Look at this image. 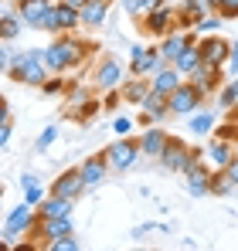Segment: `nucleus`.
Instances as JSON below:
<instances>
[{
  "label": "nucleus",
  "instance_id": "nucleus-22",
  "mask_svg": "<svg viewBox=\"0 0 238 251\" xmlns=\"http://www.w3.org/2000/svg\"><path fill=\"white\" fill-rule=\"evenodd\" d=\"M51 7V0H17V14L24 17V24L38 27V21L44 17V10Z\"/></svg>",
  "mask_w": 238,
  "mask_h": 251
},
{
  "label": "nucleus",
  "instance_id": "nucleus-6",
  "mask_svg": "<svg viewBox=\"0 0 238 251\" xmlns=\"http://www.w3.org/2000/svg\"><path fill=\"white\" fill-rule=\"evenodd\" d=\"M194 160H201V153H198V150H187L180 139H170L167 150L160 153V163H163V167H167V170H180V173L191 167Z\"/></svg>",
  "mask_w": 238,
  "mask_h": 251
},
{
  "label": "nucleus",
  "instance_id": "nucleus-29",
  "mask_svg": "<svg viewBox=\"0 0 238 251\" xmlns=\"http://www.w3.org/2000/svg\"><path fill=\"white\" fill-rule=\"evenodd\" d=\"M211 126H214V116H211V112H201V116L191 119V132H194V136H208Z\"/></svg>",
  "mask_w": 238,
  "mask_h": 251
},
{
  "label": "nucleus",
  "instance_id": "nucleus-17",
  "mask_svg": "<svg viewBox=\"0 0 238 251\" xmlns=\"http://www.w3.org/2000/svg\"><path fill=\"white\" fill-rule=\"evenodd\" d=\"M218 72H221V68L201 65V68L194 72V75H187V82H194V85H198V92L204 95V99H208V95H211V92H214V88L221 85V75H218Z\"/></svg>",
  "mask_w": 238,
  "mask_h": 251
},
{
  "label": "nucleus",
  "instance_id": "nucleus-5",
  "mask_svg": "<svg viewBox=\"0 0 238 251\" xmlns=\"http://www.w3.org/2000/svg\"><path fill=\"white\" fill-rule=\"evenodd\" d=\"M38 224V210L34 204H21V207H14L7 214V221H3V234H7V241H14V234H21V231H31Z\"/></svg>",
  "mask_w": 238,
  "mask_h": 251
},
{
  "label": "nucleus",
  "instance_id": "nucleus-36",
  "mask_svg": "<svg viewBox=\"0 0 238 251\" xmlns=\"http://www.w3.org/2000/svg\"><path fill=\"white\" fill-rule=\"evenodd\" d=\"M55 136H58V129H55V126H48V129L41 132V139H38V150H44L48 143H55Z\"/></svg>",
  "mask_w": 238,
  "mask_h": 251
},
{
  "label": "nucleus",
  "instance_id": "nucleus-37",
  "mask_svg": "<svg viewBox=\"0 0 238 251\" xmlns=\"http://www.w3.org/2000/svg\"><path fill=\"white\" fill-rule=\"evenodd\" d=\"M113 129H116L119 136H129V132H133V123H129V119H116V126H113Z\"/></svg>",
  "mask_w": 238,
  "mask_h": 251
},
{
  "label": "nucleus",
  "instance_id": "nucleus-2",
  "mask_svg": "<svg viewBox=\"0 0 238 251\" xmlns=\"http://www.w3.org/2000/svg\"><path fill=\"white\" fill-rule=\"evenodd\" d=\"M163 65H167V58L160 54V48H143V44L129 48V72H133V78H150Z\"/></svg>",
  "mask_w": 238,
  "mask_h": 251
},
{
  "label": "nucleus",
  "instance_id": "nucleus-26",
  "mask_svg": "<svg viewBox=\"0 0 238 251\" xmlns=\"http://www.w3.org/2000/svg\"><path fill=\"white\" fill-rule=\"evenodd\" d=\"M82 24V14L68 3H58V34H72Z\"/></svg>",
  "mask_w": 238,
  "mask_h": 251
},
{
  "label": "nucleus",
  "instance_id": "nucleus-35",
  "mask_svg": "<svg viewBox=\"0 0 238 251\" xmlns=\"http://www.w3.org/2000/svg\"><path fill=\"white\" fill-rule=\"evenodd\" d=\"M119 3H122V10H126V14H133V17H136V14H143V0H119Z\"/></svg>",
  "mask_w": 238,
  "mask_h": 251
},
{
  "label": "nucleus",
  "instance_id": "nucleus-21",
  "mask_svg": "<svg viewBox=\"0 0 238 251\" xmlns=\"http://www.w3.org/2000/svg\"><path fill=\"white\" fill-rule=\"evenodd\" d=\"M72 204H75V201H65V197L51 194V197H44L38 204V214L41 217H68V214H72Z\"/></svg>",
  "mask_w": 238,
  "mask_h": 251
},
{
  "label": "nucleus",
  "instance_id": "nucleus-4",
  "mask_svg": "<svg viewBox=\"0 0 238 251\" xmlns=\"http://www.w3.org/2000/svg\"><path fill=\"white\" fill-rule=\"evenodd\" d=\"M201 102H204V95L198 92V85H194V82L180 85L177 92H170V95H167L170 116H187V112H194V109H198Z\"/></svg>",
  "mask_w": 238,
  "mask_h": 251
},
{
  "label": "nucleus",
  "instance_id": "nucleus-1",
  "mask_svg": "<svg viewBox=\"0 0 238 251\" xmlns=\"http://www.w3.org/2000/svg\"><path fill=\"white\" fill-rule=\"evenodd\" d=\"M7 75H10L14 82H24V85H44L51 72H48L41 51H21V54L14 58V65H10Z\"/></svg>",
  "mask_w": 238,
  "mask_h": 251
},
{
  "label": "nucleus",
  "instance_id": "nucleus-15",
  "mask_svg": "<svg viewBox=\"0 0 238 251\" xmlns=\"http://www.w3.org/2000/svg\"><path fill=\"white\" fill-rule=\"evenodd\" d=\"M208 10H211V7H208V0H184V3H180V21H177V31H194V24H198Z\"/></svg>",
  "mask_w": 238,
  "mask_h": 251
},
{
  "label": "nucleus",
  "instance_id": "nucleus-7",
  "mask_svg": "<svg viewBox=\"0 0 238 251\" xmlns=\"http://www.w3.org/2000/svg\"><path fill=\"white\" fill-rule=\"evenodd\" d=\"M198 48H201V61H204V65H211V68H225L228 51H232V41H225V38H218V34H208V38H201V41H198Z\"/></svg>",
  "mask_w": 238,
  "mask_h": 251
},
{
  "label": "nucleus",
  "instance_id": "nucleus-12",
  "mask_svg": "<svg viewBox=\"0 0 238 251\" xmlns=\"http://www.w3.org/2000/svg\"><path fill=\"white\" fill-rule=\"evenodd\" d=\"M204 160H208L214 170H225L232 160H235V146H232V139H228V136H214V143L208 146Z\"/></svg>",
  "mask_w": 238,
  "mask_h": 251
},
{
  "label": "nucleus",
  "instance_id": "nucleus-23",
  "mask_svg": "<svg viewBox=\"0 0 238 251\" xmlns=\"http://www.w3.org/2000/svg\"><path fill=\"white\" fill-rule=\"evenodd\" d=\"M201 65H204V61H201V48H198V41L191 44V48H184V51L177 54V61H174V68H177L180 75H194Z\"/></svg>",
  "mask_w": 238,
  "mask_h": 251
},
{
  "label": "nucleus",
  "instance_id": "nucleus-33",
  "mask_svg": "<svg viewBox=\"0 0 238 251\" xmlns=\"http://www.w3.org/2000/svg\"><path fill=\"white\" fill-rule=\"evenodd\" d=\"M214 14H221L225 21H235V17H238V0H221Z\"/></svg>",
  "mask_w": 238,
  "mask_h": 251
},
{
  "label": "nucleus",
  "instance_id": "nucleus-11",
  "mask_svg": "<svg viewBox=\"0 0 238 251\" xmlns=\"http://www.w3.org/2000/svg\"><path fill=\"white\" fill-rule=\"evenodd\" d=\"M82 190H85V176H82V170H68V173H61V176L51 183V194L65 197V201H79Z\"/></svg>",
  "mask_w": 238,
  "mask_h": 251
},
{
  "label": "nucleus",
  "instance_id": "nucleus-28",
  "mask_svg": "<svg viewBox=\"0 0 238 251\" xmlns=\"http://www.w3.org/2000/svg\"><path fill=\"white\" fill-rule=\"evenodd\" d=\"M218 99H221V105H225V109H238V75L221 88V95H218Z\"/></svg>",
  "mask_w": 238,
  "mask_h": 251
},
{
  "label": "nucleus",
  "instance_id": "nucleus-38",
  "mask_svg": "<svg viewBox=\"0 0 238 251\" xmlns=\"http://www.w3.org/2000/svg\"><path fill=\"white\" fill-rule=\"evenodd\" d=\"M225 173H228V176H232V180L238 183V156L232 160V163H228V167H225Z\"/></svg>",
  "mask_w": 238,
  "mask_h": 251
},
{
  "label": "nucleus",
  "instance_id": "nucleus-41",
  "mask_svg": "<svg viewBox=\"0 0 238 251\" xmlns=\"http://www.w3.org/2000/svg\"><path fill=\"white\" fill-rule=\"evenodd\" d=\"M58 3H68V7H75V10H82V7H85V0H58Z\"/></svg>",
  "mask_w": 238,
  "mask_h": 251
},
{
  "label": "nucleus",
  "instance_id": "nucleus-3",
  "mask_svg": "<svg viewBox=\"0 0 238 251\" xmlns=\"http://www.w3.org/2000/svg\"><path fill=\"white\" fill-rule=\"evenodd\" d=\"M177 21H180V10L160 3V7H153V10H147V17H143V31H147L150 38H167V34L177 31Z\"/></svg>",
  "mask_w": 238,
  "mask_h": 251
},
{
  "label": "nucleus",
  "instance_id": "nucleus-8",
  "mask_svg": "<svg viewBox=\"0 0 238 251\" xmlns=\"http://www.w3.org/2000/svg\"><path fill=\"white\" fill-rule=\"evenodd\" d=\"M143 150H140V143L136 139H119V143H113L109 150H106V156H109V167L113 170H126V167H133L136 163V156H140Z\"/></svg>",
  "mask_w": 238,
  "mask_h": 251
},
{
  "label": "nucleus",
  "instance_id": "nucleus-32",
  "mask_svg": "<svg viewBox=\"0 0 238 251\" xmlns=\"http://www.w3.org/2000/svg\"><path fill=\"white\" fill-rule=\"evenodd\" d=\"M48 248H51V251H79V238L65 234V238H55V241H51Z\"/></svg>",
  "mask_w": 238,
  "mask_h": 251
},
{
  "label": "nucleus",
  "instance_id": "nucleus-14",
  "mask_svg": "<svg viewBox=\"0 0 238 251\" xmlns=\"http://www.w3.org/2000/svg\"><path fill=\"white\" fill-rule=\"evenodd\" d=\"M79 170H82V176H85V187H99L106 180V170H113V167H109V156L99 153V156H89Z\"/></svg>",
  "mask_w": 238,
  "mask_h": 251
},
{
  "label": "nucleus",
  "instance_id": "nucleus-39",
  "mask_svg": "<svg viewBox=\"0 0 238 251\" xmlns=\"http://www.w3.org/2000/svg\"><path fill=\"white\" fill-rule=\"evenodd\" d=\"M41 88H44V92L51 95V92H61V82H58V78H51V82H44Z\"/></svg>",
  "mask_w": 238,
  "mask_h": 251
},
{
  "label": "nucleus",
  "instance_id": "nucleus-42",
  "mask_svg": "<svg viewBox=\"0 0 238 251\" xmlns=\"http://www.w3.org/2000/svg\"><path fill=\"white\" fill-rule=\"evenodd\" d=\"M218 3H221V0H208V7H211V10H218Z\"/></svg>",
  "mask_w": 238,
  "mask_h": 251
},
{
  "label": "nucleus",
  "instance_id": "nucleus-43",
  "mask_svg": "<svg viewBox=\"0 0 238 251\" xmlns=\"http://www.w3.org/2000/svg\"><path fill=\"white\" fill-rule=\"evenodd\" d=\"M235 156H238V143H235Z\"/></svg>",
  "mask_w": 238,
  "mask_h": 251
},
{
  "label": "nucleus",
  "instance_id": "nucleus-31",
  "mask_svg": "<svg viewBox=\"0 0 238 251\" xmlns=\"http://www.w3.org/2000/svg\"><path fill=\"white\" fill-rule=\"evenodd\" d=\"M41 31H51V34H58V3H51L48 10H44V17L38 21Z\"/></svg>",
  "mask_w": 238,
  "mask_h": 251
},
{
  "label": "nucleus",
  "instance_id": "nucleus-40",
  "mask_svg": "<svg viewBox=\"0 0 238 251\" xmlns=\"http://www.w3.org/2000/svg\"><path fill=\"white\" fill-rule=\"evenodd\" d=\"M160 3H163V0H143V14H147V10H153V7H160Z\"/></svg>",
  "mask_w": 238,
  "mask_h": 251
},
{
  "label": "nucleus",
  "instance_id": "nucleus-25",
  "mask_svg": "<svg viewBox=\"0 0 238 251\" xmlns=\"http://www.w3.org/2000/svg\"><path fill=\"white\" fill-rule=\"evenodd\" d=\"M150 78H133V82H126L122 85V99L126 102H133V105H143V99L150 95Z\"/></svg>",
  "mask_w": 238,
  "mask_h": 251
},
{
  "label": "nucleus",
  "instance_id": "nucleus-16",
  "mask_svg": "<svg viewBox=\"0 0 238 251\" xmlns=\"http://www.w3.org/2000/svg\"><path fill=\"white\" fill-rule=\"evenodd\" d=\"M119 82H122V65H119L116 58L99 61V68H95V85H99V88H116Z\"/></svg>",
  "mask_w": 238,
  "mask_h": 251
},
{
  "label": "nucleus",
  "instance_id": "nucleus-9",
  "mask_svg": "<svg viewBox=\"0 0 238 251\" xmlns=\"http://www.w3.org/2000/svg\"><path fill=\"white\" fill-rule=\"evenodd\" d=\"M187 173V190L194 194V197H204V194H211V180H214V173H211V163L204 160H194L191 167L184 170Z\"/></svg>",
  "mask_w": 238,
  "mask_h": 251
},
{
  "label": "nucleus",
  "instance_id": "nucleus-27",
  "mask_svg": "<svg viewBox=\"0 0 238 251\" xmlns=\"http://www.w3.org/2000/svg\"><path fill=\"white\" fill-rule=\"evenodd\" d=\"M21 24H24V17L21 14H3V24H0V34H3V41H14L17 34H21Z\"/></svg>",
  "mask_w": 238,
  "mask_h": 251
},
{
  "label": "nucleus",
  "instance_id": "nucleus-20",
  "mask_svg": "<svg viewBox=\"0 0 238 251\" xmlns=\"http://www.w3.org/2000/svg\"><path fill=\"white\" fill-rule=\"evenodd\" d=\"M167 143H170V136H167L163 129H157V126H153V129H147V132H143L140 150H143L147 156H160V153L167 150Z\"/></svg>",
  "mask_w": 238,
  "mask_h": 251
},
{
  "label": "nucleus",
  "instance_id": "nucleus-30",
  "mask_svg": "<svg viewBox=\"0 0 238 251\" xmlns=\"http://www.w3.org/2000/svg\"><path fill=\"white\" fill-rule=\"evenodd\" d=\"M41 183H38V176H24V201L28 204H41Z\"/></svg>",
  "mask_w": 238,
  "mask_h": 251
},
{
  "label": "nucleus",
  "instance_id": "nucleus-24",
  "mask_svg": "<svg viewBox=\"0 0 238 251\" xmlns=\"http://www.w3.org/2000/svg\"><path fill=\"white\" fill-rule=\"evenodd\" d=\"M41 58H44V65H48V72H51V75H58V72H65V68H68L65 51H61V44H58V41H51L48 48H41Z\"/></svg>",
  "mask_w": 238,
  "mask_h": 251
},
{
  "label": "nucleus",
  "instance_id": "nucleus-10",
  "mask_svg": "<svg viewBox=\"0 0 238 251\" xmlns=\"http://www.w3.org/2000/svg\"><path fill=\"white\" fill-rule=\"evenodd\" d=\"M143 116H140V123L143 126H157L163 116H170V105H167V95L163 92H157V88H150V95L143 99Z\"/></svg>",
  "mask_w": 238,
  "mask_h": 251
},
{
  "label": "nucleus",
  "instance_id": "nucleus-18",
  "mask_svg": "<svg viewBox=\"0 0 238 251\" xmlns=\"http://www.w3.org/2000/svg\"><path fill=\"white\" fill-rule=\"evenodd\" d=\"M150 85L157 88V92H163V95H170V92H177L180 85H184V75L170 65V68H160V72H153L150 75Z\"/></svg>",
  "mask_w": 238,
  "mask_h": 251
},
{
  "label": "nucleus",
  "instance_id": "nucleus-13",
  "mask_svg": "<svg viewBox=\"0 0 238 251\" xmlns=\"http://www.w3.org/2000/svg\"><path fill=\"white\" fill-rule=\"evenodd\" d=\"M194 38H191V31L184 34V31H174V34H167V38H160V54L167 58V65H174L177 61V54L184 51V48H191Z\"/></svg>",
  "mask_w": 238,
  "mask_h": 251
},
{
  "label": "nucleus",
  "instance_id": "nucleus-34",
  "mask_svg": "<svg viewBox=\"0 0 238 251\" xmlns=\"http://www.w3.org/2000/svg\"><path fill=\"white\" fill-rule=\"evenodd\" d=\"M225 72L235 78V72H238V41H232V51H228V61H225Z\"/></svg>",
  "mask_w": 238,
  "mask_h": 251
},
{
  "label": "nucleus",
  "instance_id": "nucleus-19",
  "mask_svg": "<svg viewBox=\"0 0 238 251\" xmlns=\"http://www.w3.org/2000/svg\"><path fill=\"white\" fill-rule=\"evenodd\" d=\"M85 27H102L106 14H109V0H85V7L79 10Z\"/></svg>",
  "mask_w": 238,
  "mask_h": 251
}]
</instances>
